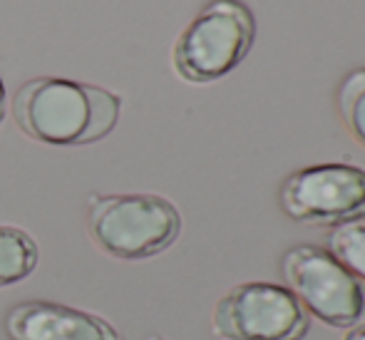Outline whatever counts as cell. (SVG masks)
Returning <instances> with one entry per match:
<instances>
[{"mask_svg":"<svg viewBox=\"0 0 365 340\" xmlns=\"http://www.w3.org/2000/svg\"><path fill=\"white\" fill-rule=\"evenodd\" d=\"M87 236L97 251L117 261L159 256L182 234V214L159 194H92Z\"/></svg>","mask_w":365,"mask_h":340,"instance_id":"2","label":"cell"},{"mask_svg":"<svg viewBox=\"0 0 365 340\" xmlns=\"http://www.w3.org/2000/svg\"><path fill=\"white\" fill-rule=\"evenodd\" d=\"M3 117H5V85H3V77H0V125H3Z\"/></svg>","mask_w":365,"mask_h":340,"instance_id":"12","label":"cell"},{"mask_svg":"<svg viewBox=\"0 0 365 340\" xmlns=\"http://www.w3.org/2000/svg\"><path fill=\"white\" fill-rule=\"evenodd\" d=\"M13 120L25 137L50 147H85L117 127L122 100L107 87L65 77H33L13 95Z\"/></svg>","mask_w":365,"mask_h":340,"instance_id":"1","label":"cell"},{"mask_svg":"<svg viewBox=\"0 0 365 340\" xmlns=\"http://www.w3.org/2000/svg\"><path fill=\"white\" fill-rule=\"evenodd\" d=\"M3 331L8 340H122L107 318L55 301L15 303Z\"/></svg>","mask_w":365,"mask_h":340,"instance_id":"7","label":"cell"},{"mask_svg":"<svg viewBox=\"0 0 365 340\" xmlns=\"http://www.w3.org/2000/svg\"><path fill=\"white\" fill-rule=\"evenodd\" d=\"M256 38L254 13L241 0H212L172 48L174 72L189 85H209L236 70L251 53Z\"/></svg>","mask_w":365,"mask_h":340,"instance_id":"3","label":"cell"},{"mask_svg":"<svg viewBox=\"0 0 365 340\" xmlns=\"http://www.w3.org/2000/svg\"><path fill=\"white\" fill-rule=\"evenodd\" d=\"M212 328L221 340H301L308 313L286 286L246 281L217 301Z\"/></svg>","mask_w":365,"mask_h":340,"instance_id":"5","label":"cell"},{"mask_svg":"<svg viewBox=\"0 0 365 340\" xmlns=\"http://www.w3.org/2000/svg\"><path fill=\"white\" fill-rule=\"evenodd\" d=\"M343 340H365V321L358 323V326H353V328H348V333Z\"/></svg>","mask_w":365,"mask_h":340,"instance_id":"11","label":"cell"},{"mask_svg":"<svg viewBox=\"0 0 365 340\" xmlns=\"http://www.w3.org/2000/svg\"><path fill=\"white\" fill-rule=\"evenodd\" d=\"M40 251L35 239L18 226H0V288L25 281L38 269Z\"/></svg>","mask_w":365,"mask_h":340,"instance_id":"8","label":"cell"},{"mask_svg":"<svg viewBox=\"0 0 365 340\" xmlns=\"http://www.w3.org/2000/svg\"><path fill=\"white\" fill-rule=\"evenodd\" d=\"M328 251L338 264L365 283V216L333 226L328 234Z\"/></svg>","mask_w":365,"mask_h":340,"instance_id":"9","label":"cell"},{"mask_svg":"<svg viewBox=\"0 0 365 340\" xmlns=\"http://www.w3.org/2000/svg\"><path fill=\"white\" fill-rule=\"evenodd\" d=\"M338 112L361 147H365V68L348 72L338 87Z\"/></svg>","mask_w":365,"mask_h":340,"instance_id":"10","label":"cell"},{"mask_svg":"<svg viewBox=\"0 0 365 340\" xmlns=\"http://www.w3.org/2000/svg\"><path fill=\"white\" fill-rule=\"evenodd\" d=\"M279 204L289 219L338 226L365 216V169L353 164H313L284 179Z\"/></svg>","mask_w":365,"mask_h":340,"instance_id":"6","label":"cell"},{"mask_svg":"<svg viewBox=\"0 0 365 340\" xmlns=\"http://www.w3.org/2000/svg\"><path fill=\"white\" fill-rule=\"evenodd\" d=\"M286 288L303 311L331 328H353L365 321V283L328 249L298 244L281 259Z\"/></svg>","mask_w":365,"mask_h":340,"instance_id":"4","label":"cell"},{"mask_svg":"<svg viewBox=\"0 0 365 340\" xmlns=\"http://www.w3.org/2000/svg\"><path fill=\"white\" fill-rule=\"evenodd\" d=\"M152 340H164V338H152Z\"/></svg>","mask_w":365,"mask_h":340,"instance_id":"13","label":"cell"}]
</instances>
